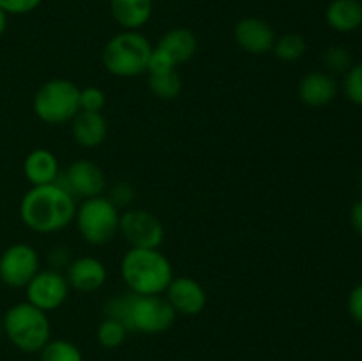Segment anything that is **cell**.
Masks as SVG:
<instances>
[{
  "label": "cell",
  "instance_id": "6da1fadb",
  "mask_svg": "<svg viewBox=\"0 0 362 361\" xmlns=\"http://www.w3.org/2000/svg\"><path fill=\"white\" fill-rule=\"evenodd\" d=\"M103 311L105 317L120 322L127 333H145V335L168 331L177 317L175 310L170 306L163 294L144 296L131 290L106 299Z\"/></svg>",
  "mask_w": 362,
  "mask_h": 361
},
{
  "label": "cell",
  "instance_id": "7a4b0ae2",
  "mask_svg": "<svg viewBox=\"0 0 362 361\" xmlns=\"http://www.w3.org/2000/svg\"><path fill=\"white\" fill-rule=\"evenodd\" d=\"M76 207V198L59 183L32 186L20 202V218L32 232L55 234L74 222Z\"/></svg>",
  "mask_w": 362,
  "mask_h": 361
},
{
  "label": "cell",
  "instance_id": "3957f363",
  "mask_svg": "<svg viewBox=\"0 0 362 361\" xmlns=\"http://www.w3.org/2000/svg\"><path fill=\"white\" fill-rule=\"evenodd\" d=\"M120 276L131 292L158 296L172 282L173 268L159 248H129L120 260Z\"/></svg>",
  "mask_w": 362,
  "mask_h": 361
},
{
  "label": "cell",
  "instance_id": "277c9868",
  "mask_svg": "<svg viewBox=\"0 0 362 361\" xmlns=\"http://www.w3.org/2000/svg\"><path fill=\"white\" fill-rule=\"evenodd\" d=\"M152 45L140 30H122L108 39L103 48V66L119 78H134L147 73Z\"/></svg>",
  "mask_w": 362,
  "mask_h": 361
},
{
  "label": "cell",
  "instance_id": "5b68a950",
  "mask_svg": "<svg viewBox=\"0 0 362 361\" xmlns=\"http://www.w3.org/2000/svg\"><path fill=\"white\" fill-rule=\"evenodd\" d=\"M4 335L16 349L23 353H39L52 340V324L48 314L28 301L16 303L2 317Z\"/></svg>",
  "mask_w": 362,
  "mask_h": 361
},
{
  "label": "cell",
  "instance_id": "8992f818",
  "mask_svg": "<svg viewBox=\"0 0 362 361\" xmlns=\"http://www.w3.org/2000/svg\"><path fill=\"white\" fill-rule=\"evenodd\" d=\"M35 117L49 126L71 122L80 112V87L66 78L45 81L32 99Z\"/></svg>",
  "mask_w": 362,
  "mask_h": 361
},
{
  "label": "cell",
  "instance_id": "52a82bcc",
  "mask_svg": "<svg viewBox=\"0 0 362 361\" xmlns=\"http://www.w3.org/2000/svg\"><path fill=\"white\" fill-rule=\"evenodd\" d=\"M120 211L110 202L108 197H92L76 207L74 223L90 246H105L119 234Z\"/></svg>",
  "mask_w": 362,
  "mask_h": 361
},
{
  "label": "cell",
  "instance_id": "ba28073f",
  "mask_svg": "<svg viewBox=\"0 0 362 361\" xmlns=\"http://www.w3.org/2000/svg\"><path fill=\"white\" fill-rule=\"evenodd\" d=\"M41 269L37 250L27 243H14L0 255V280L11 289H25Z\"/></svg>",
  "mask_w": 362,
  "mask_h": 361
},
{
  "label": "cell",
  "instance_id": "9c48e42d",
  "mask_svg": "<svg viewBox=\"0 0 362 361\" xmlns=\"http://www.w3.org/2000/svg\"><path fill=\"white\" fill-rule=\"evenodd\" d=\"M119 234L131 248H159L165 241V225L145 209H126L120 212Z\"/></svg>",
  "mask_w": 362,
  "mask_h": 361
},
{
  "label": "cell",
  "instance_id": "30bf717a",
  "mask_svg": "<svg viewBox=\"0 0 362 361\" xmlns=\"http://www.w3.org/2000/svg\"><path fill=\"white\" fill-rule=\"evenodd\" d=\"M69 283L66 275L57 269H39L37 275L27 283V301L42 311H55L69 297Z\"/></svg>",
  "mask_w": 362,
  "mask_h": 361
},
{
  "label": "cell",
  "instance_id": "8fae6325",
  "mask_svg": "<svg viewBox=\"0 0 362 361\" xmlns=\"http://www.w3.org/2000/svg\"><path fill=\"white\" fill-rule=\"evenodd\" d=\"M57 183L69 191L74 198L99 197L106 190V177L101 166L92 159H76L67 166L64 173H60Z\"/></svg>",
  "mask_w": 362,
  "mask_h": 361
},
{
  "label": "cell",
  "instance_id": "7c38bea8",
  "mask_svg": "<svg viewBox=\"0 0 362 361\" xmlns=\"http://www.w3.org/2000/svg\"><path fill=\"white\" fill-rule=\"evenodd\" d=\"M165 297L177 315H198L207 306V292L198 280L191 276H173L166 287Z\"/></svg>",
  "mask_w": 362,
  "mask_h": 361
},
{
  "label": "cell",
  "instance_id": "4fadbf2b",
  "mask_svg": "<svg viewBox=\"0 0 362 361\" xmlns=\"http://www.w3.org/2000/svg\"><path fill=\"white\" fill-rule=\"evenodd\" d=\"M276 32L265 20L257 16H246L233 27V39L240 50L251 55H265L272 52Z\"/></svg>",
  "mask_w": 362,
  "mask_h": 361
},
{
  "label": "cell",
  "instance_id": "5bb4252c",
  "mask_svg": "<svg viewBox=\"0 0 362 361\" xmlns=\"http://www.w3.org/2000/svg\"><path fill=\"white\" fill-rule=\"evenodd\" d=\"M66 269V278L71 289L83 294L99 290L108 278L106 265L95 257L74 258Z\"/></svg>",
  "mask_w": 362,
  "mask_h": 361
},
{
  "label": "cell",
  "instance_id": "9a60e30c",
  "mask_svg": "<svg viewBox=\"0 0 362 361\" xmlns=\"http://www.w3.org/2000/svg\"><path fill=\"white\" fill-rule=\"evenodd\" d=\"M297 94L304 105L311 108H320L334 101L338 94V81L327 71H311L300 78L297 85Z\"/></svg>",
  "mask_w": 362,
  "mask_h": 361
},
{
  "label": "cell",
  "instance_id": "2e32d148",
  "mask_svg": "<svg viewBox=\"0 0 362 361\" xmlns=\"http://www.w3.org/2000/svg\"><path fill=\"white\" fill-rule=\"evenodd\" d=\"M71 133L80 147H99L108 137V120L101 112H80L71 120Z\"/></svg>",
  "mask_w": 362,
  "mask_h": 361
},
{
  "label": "cell",
  "instance_id": "e0dca14e",
  "mask_svg": "<svg viewBox=\"0 0 362 361\" xmlns=\"http://www.w3.org/2000/svg\"><path fill=\"white\" fill-rule=\"evenodd\" d=\"M23 173L32 186H45L57 183L60 176V165L57 156L49 149L37 147L27 154L23 161Z\"/></svg>",
  "mask_w": 362,
  "mask_h": 361
},
{
  "label": "cell",
  "instance_id": "ac0fdd59",
  "mask_svg": "<svg viewBox=\"0 0 362 361\" xmlns=\"http://www.w3.org/2000/svg\"><path fill=\"white\" fill-rule=\"evenodd\" d=\"M152 0H110V13L122 30H140L152 18Z\"/></svg>",
  "mask_w": 362,
  "mask_h": 361
},
{
  "label": "cell",
  "instance_id": "d6986e66",
  "mask_svg": "<svg viewBox=\"0 0 362 361\" xmlns=\"http://www.w3.org/2000/svg\"><path fill=\"white\" fill-rule=\"evenodd\" d=\"M325 21L329 27L341 34H350L362 27L361 0H332L325 9Z\"/></svg>",
  "mask_w": 362,
  "mask_h": 361
},
{
  "label": "cell",
  "instance_id": "ffe728a7",
  "mask_svg": "<svg viewBox=\"0 0 362 361\" xmlns=\"http://www.w3.org/2000/svg\"><path fill=\"white\" fill-rule=\"evenodd\" d=\"M158 48L165 50L175 64H186L189 62L191 59L194 57L198 50V39L197 34L189 28H184V27H177L172 28V30L165 32V34L159 38L158 41Z\"/></svg>",
  "mask_w": 362,
  "mask_h": 361
},
{
  "label": "cell",
  "instance_id": "44dd1931",
  "mask_svg": "<svg viewBox=\"0 0 362 361\" xmlns=\"http://www.w3.org/2000/svg\"><path fill=\"white\" fill-rule=\"evenodd\" d=\"M306 50V39L297 34V32L279 35V38H276L274 46H272V53L281 62H297L299 59H303Z\"/></svg>",
  "mask_w": 362,
  "mask_h": 361
},
{
  "label": "cell",
  "instance_id": "7402d4cb",
  "mask_svg": "<svg viewBox=\"0 0 362 361\" xmlns=\"http://www.w3.org/2000/svg\"><path fill=\"white\" fill-rule=\"evenodd\" d=\"M148 88L152 96L163 101H172L177 96H180L182 91V78L179 71L173 69L163 74H148Z\"/></svg>",
  "mask_w": 362,
  "mask_h": 361
},
{
  "label": "cell",
  "instance_id": "603a6c76",
  "mask_svg": "<svg viewBox=\"0 0 362 361\" xmlns=\"http://www.w3.org/2000/svg\"><path fill=\"white\" fill-rule=\"evenodd\" d=\"M41 361H83V354L73 342L57 338L49 340L41 350Z\"/></svg>",
  "mask_w": 362,
  "mask_h": 361
},
{
  "label": "cell",
  "instance_id": "cb8c5ba5",
  "mask_svg": "<svg viewBox=\"0 0 362 361\" xmlns=\"http://www.w3.org/2000/svg\"><path fill=\"white\" fill-rule=\"evenodd\" d=\"M322 60H324V66L327 69L329 74H345L352 64V53L346 46L343 45H332L329 46L327 50L322 55Z\"/></svg>",
  "mask_w": 362,
  "mask_h": 361
},
{
  "label": "cell",
  "instance_id": "d4e9b609",
  "mask_svg": "<svg viewBox=\"0 0 362 361\" xmlns=\"http://www.w3.org/2000/svg\"><path fill=\"white\" fill-rule=\"evenodd\" d=\"M95 336H98V342L101 343L105 349H117V347L122 345L124 340H126L127 329L124 328L120 322L105 317L101 321V324L98 326Z\"/></svg>",
  "mask_w": 362,
  "mask_h": 361
},
{
  "label": "cell",
  "instance_id": "484cf974",
  "mask_svg": "<svg viewBox=\"0 0 362 361\" xmlns=\"http://www.w3.org/2000/svg\"><path fill=\"white\" fill-rule=\"evenodd\" d=\"M343 91L354 105L362 106V62L346 71L345 80H343Z\"/></svg>",
  "mask_w": 362,
  "mask_h": 361
},
{
  "label": "cell",
  "instance_id": "4316f807",
  "mask_svg": "<svg viewBox=\"0 0 362 361\" xmlns=\"http://www.w3.org/2000/svg\"><path fill=\"white\" fill-rule=\"evenodd\" d=\"M106 106V94L103 88L85 87L80 88V110L83 112H101Z\"/></svg>",
  "mask_w": 362,
  "mask_h": 361
},
{
  "label": "cell",
  "instance_id": "83f0119b",
  "mask_svg": "<svg viewBox=\"0 0 362 361\" xmlns=\"http://www.w3.org/2000/svg\"><path fill=\"white\" fill-rule=\"evenodd\" d=\"M177 69V64L165 50L158 48L154 46L151 53V59H148V66H147V73L148 74H163L168 73V71Z\"/></svg>",
  "mask_w": 362,
  "mask_h": 361
},
{
  "label": "cell",
  "instance_id": "f1b7e54d",
  "mask_svg": "<svg viewBox=\"0 0 362 361\" xmlns=\"http://www.w3.org/2000/svg\"><path fill=\"white\" fill-rule=\"evenodd\" d=\"M108 198L119 211L120 209H129V205L133 204L134 200L133 184L126 183V180H120V183L113 184L112 190H110Z\"/></svg>",
  "mask_w": 362,
  "mask_h": 361
},
{
  "label": "cell",
  "instance_id": "f546056e",
  "mask_svg": "<svg viewBox=\"0 0 362 361\" xmlns=\"http://www.w3.org/2000/svg\"><path fill=\"white\" fill-rule=\"evenodd\" d=\"M41 2L42 0H0V7L7 14L21 16V14H28L37 9L41 6Z\"/></svg>",
  "mask_w": 362,
  "mask_h": 361
},
{
  "label": "cell",
  "instance_id": "4dcf8cb0",
  "mask_svg": "<svg viewBox=\"0 0 362 361\" xmlns=\"http://www.w3.org/2000/svg\"><path fill=\"white\" fill-rule=\"evenodd\" d=\"M346 308H349V314L354 319V322L362 326V282L350 290Z\"/></svg>",
  "mask_w": 362,
  "mask_h": 361
},
{
  "label": "cell",
  "instance_id": "1f68e13d",
  "mask_svg": "<svg viewBox=\"0 0 362 361\" xmlns=\"http://www.w3.org/2000/svg\"><path fill=\"white\" fill-rule=\"evenodd\" d=\"M48 264L52 269L60 271L62 268H67L71 264V253L69 248L66 246H55L49 250L48 253Z\"/></svg>",
  "mask_w": 362,
  "mask_h": 361
},
{
  "label": "cell",
  "instance_id": "d6a6232c",
  "mask_svg": "<svg viewBox=\"0 0 362 361\" xmlns=\"http://www.w3.org/2000/svg\"><path fill=\"white\" fill-rule=\"evenodd\" d=\"M350 222H352V227L356 229V232L362 237V198L357 200L352 205V209H350Z\"/></svg>",
  "mask_w": 362,
  "mask_h": 361
},
{
  "label": "cell",
  "instance_id": "836d02e7",
  "mask_svg": "<svg viewBox=\"0 0 362 361\" xmlns=\"http://www.w3.org/2000/svg\"><path fill=\"white\" fill-rule=\"evenodd\" d=\"M7 16H9V14L0 7V35H2L7 28Z\"/></svg>",
  "mask_w": 362,
  "mask_h": 361
},
{
  "label": "cell",
  "instance_id": "e575fe53",
  "mask_svg": "<svg viewBox=\"0 0 362 361\" xmlns=\"http://www.w3.org/2000/svg\"><path fill=\"white\" fill-rule=\"evenodd\" d=\"M4 336V324H2V319H0V338Z\"/></svg>",
  "mask_w": 362,
  "mask_h": 361
},
{
  "label": "cell",
  "instance_id": "d590c367",
  "mask_svg": "<svg viewBox=\"0 0 362 361\" xmlns=\"http://www.w3.org/2000/svg\"><path fill=\"white\" fill-rule=\"evenodd\" d=\"M359 188H361V191H362V170H361V173H359Z\"/></svg>",
  "mask_w": 362,
  "mask_h": 361
}]
</instances>
